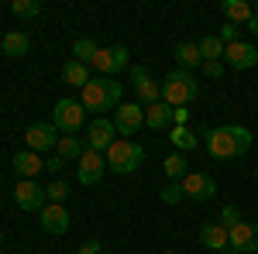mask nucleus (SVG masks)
Returning a JSON list of instances; mask_svg holds the SVG:
<instances>
[{
    "label": "nucleus",
    "mask_w": 258,
    "mask_h": 254,
    "mask_svg": "<svg viewBox=\"0 0 258 254\" xmlns=\"http://www.w3.org/2000/svg\"><path fill=\"white\" fill-rule=\"evenodd\" d=\"M255 18H258V7H255Z\"/></svg>",
    "instance_id": "obj_40"
},
{
    "label": "nucleus",
    "mask_w": 258,
    "mask_h": 254,
    "mask_svg": "<svg viewBox=\"0 0 258 254\" xmlns=\"http://www.w3.org/2000/svg\"><path fill=\"white\" fill-rule=\"evenodd\" d=\"M97 52H100V45H97L93 38H86V35L73 41V59H76V62H83V65H93Z\"/></svg>",
    "instance_id": "obj_26"
},
{
    "label": "nucleus",
    "mask_w": 258,
    "mask_h": 254,
    "mask_svg": "<svg viewBox=\"0 0 258 254\" xmlns=\"http://www.w3.org/2000/svg\"><path fill=\"white\" fill-rule=\"evenodd\" d=\"M200 97V82L193 72H186V69H172L169 76L162 79V103H169L172 110L176 107H186V103H193Z\"/></svg>",
    "instance_id": "obj_3"
},
{
    "label": "nucleus",
    "mask_w": 258,
    "mask_h": 254,
    "mask_svg": "<svg viewBox=\"0 0 258 254\" xmlns=\"http://www.w3.org/2000/svg\"><path fill=\"white\" fill-rule=\"evenodd\" d=\"M141 161H145V148H141L138 141L117 137V141L107 148V168L117 172V176H131V172H138Z\"/></svg>",
    "instance_id": "obj_4"
},
{
    "label": "nucleus",
    "mask_w": 258,
    "mask_h": 254,
    "mask_svg": "<svg viewBox=\"0 0 258 254\" xmlns=\"http://www.w3.org/2000/svg\"><path fill=\"white\" fill-rule=\"evenodd\" d=\"M11 14L14 18H38L41 0H11Z\"/></svg>",
    "instance_id": "obj_29"
},
{
    "label": "nucleus",
    "mask_w": 258,
    "mask_h": 254,
    "mask_svg": "<svg viewBox=\"0 0 258 254\" xmlns=\"http://www.w3.org/2000/svg\"><path fill=\"white\" fill-rule=\"evenodd\" d=\"M182 193H186V199H193V203H210L217 196V182H214V176H207V172H189V176L182 179Z\"/></svg>",
    "instance_id": "obj_13"
},
{
    "label": "nucleus",
    "mask_w": 258,
    "mask_h": 254,
    "mask_svg": "<svg viewBox=\"0 0 258 254\" xmlns=\"http://www.w3.org/2000/svg\"><path fill=\"white\" fill-rule=\"evenodd\" d=\"M0 244H4V230H0Z\"/></svg>",
    "instance_id": "obj_39"
},
{
    "label": "nucleus",
    "mask_w": 258,
    "mask_h": 254,
    "mask_svg": "<svg viewBox=\"0 0 258 254\" xmlns=\"http://www.w3.org/2000/svg\"><path fill=\"white\" fill-rule=\"evenodd\" d=\"M62 165H66V161H62L59 155H55V158H48V161H45V168H48V172H52V176H55V179H59V172H62Z\"/></svg>",
    "instance_id": "obj_35"
},
{
    "label": "nucleus",
    "mask_w": 258,
    "mask_h": 254,
    "mask_svg": "<svg viewBox=\"0 0 258 254\" xmlns=\"http://www.w3.org/2000/svg\"><path fill=\"white\" fill-rule=\"evenodd\" d=\"M200 244L210 247L214 254H224L231 247V244H227V230H224L220 223H203V227H200Z\"/></svg>",
    "instance_id": "obj_19"
},
{
    "label": "nucleus",
    "mask_w": 258,
    "mask_h": 254,
    "mask_svg": "<svg viewBox=\"0 0 258 254\" xmlns=\"http://www.w3.org/2000/svg\"><path fill=\"white\" fill-rule=\"evenodd\" d=\"M83 151H86V141H80L76 134H62L59 144H55V155H59L62 161H69V158H76V161H80Z\"/></svg>",
    "instance_id": "obj_24"
},
{
    "label": "nucleus",
    "mask_w": 258,
    "mask_h": 254,
    "mask_svg": "<svg viewBox=\"0 0 258 254\" xmlns=\"http://www.w3.org/2000/svg\"><path fill=\"white\" fill-rule=\"evenodd\" d=\"M86 148H93V151H103L107 155V148L117 141V127H114V120L107 117H93V124L86 127Z\"/></svg>",
    "instance_id": "obj_10"
},
{
    "label": "nucleus",
    "mask_w": 258,
    "mask_h": 254,
    "mask_svg": "<svg viewBox=\"0 0 258 254\" xmlns=\"http://www.w3.org/2000/svg\"><path fill=\"white\" fill-rule=\"evenodd\" d=\"M0 48H4V55H11V59H21V55H28V48H31V38L24 35V31H7L4 41H0Z\"/></svg>",
    "instance_id": "obj_22"
},
{
    "label": "nucleus",
    "mask_w": 258,
    "mask_h": 254,
    "mask_svg": "<svg viewBox=\"0 0 258 254\" xmlns=\"http://www.w3.org/2000/svg\"><path fill=\"white\" fill-rule=\"evenodd\" d=\"M227 244L234 254H255L258 251V223L251 220H241L238 227L227 230Z\"/></svg>",
    "instance_id": "obj_11"
},
{
    "label": "nucleus",
    "mask_w": 258,
    "mask_h": 254,
    "mask_svg": "<svg viewBox=\"0 0 258 254\" xmlns=\"http://www.w3.org/2000/svg\"><path fill=\"white\" fill-rule=\"evenodd\" d=\"M131 82H135V93H138V103L141 107H152V103H162V82L148 76L145 65H135L131 69Z\"/></svg>",
    "instance_id": "obj_15"
},
{
    "label": "nucleus",
    "mask_w": 258,
    "mask_h": 254,
    "mask_svg": "<svg viewBox=\"0 0 258 254\" xmlns=\"http://www.w3.org/2000/svg\"><path fill=\"white\" fill-rule=\"evenodd\" d=\"M127 62H131V52H127L124 45H110V48H100V52H97V59H93V69H97L103 79H110L114 72L127 69Z\"/></svg>",
    "instance_id": "obj_8"
},
{
    "label": "nucleus",
    "mask_w": 258,
    "mask_h": 254,
    "mask_svg": "<svg viewBox=\"0 0 258 254\" xmlns=\"http://www.w3.org/2000/svg\"><path fill=\"white\" fill-rule=\"evenodd\" d=\"M224 69L231 65V69H238V72H244V69H251V65H258V48L251 45V41H234V45H224Z\"/></svg>",
    "instance_id": "obj_12"
},
{
    "label": "nucleus",
    "mask_w": 258,
    "mask_h": 254,
    "mask_svg": "<svg viewBox=\"0 0 258 254\" xmlns=\"http://www.w3.org/2000/svg\"><path fill=\"white\" fill-rule=\"evenodd\" d=\"M162 168H165V176H169V182H182V179L189 176V161H186V155H169L165 161H162Z\"/></svg>",
    "instance_id": "obj_27"
},
{
    "label": "nucleus",
    "mask_w": 258,
    "mask_h": 254,
    "mask_svg": "<svg viewBox=\"0 0 258 254\" xmlns=\"http://www.w3.org/2000/svg\"><path fill=\"white\" fill-rule=\"evenodd\" d=\"M107 172V155L103 151H93V148H86L80 155V168H76V179H80V186H97L100 179Z\"/></svg>",
    "instance_id": "obj_7"
},
{
    "label": "nucleus",
    "mask_w": 258,
    "mask_h": 254,
    "mask_svg": "<svg viewBox=\"0 0 258 254\" xmlns=\"http://www.w3.org/2000/svg\"><path fill=\"white\" fill-rule=\"evenodd\" d=\"M172 120H176V110H172L169 103H152V107H145V124H148L152 131H169Z\"/></svg>",
    "instance_id": "obj_18"
},
{
    "label": "nucleus",
    "mask_w": 258,
    "mask_h": 254,
    "mask_svg": "<svg viewBox=\"0 0 258 254\" xmlns=\"http://www.w3.org/2000/svg\"><path fill=\"white\" fill-rule=\"evenodd\" d=\"M38 227L45 234H66V230L73 227V216H69V210H66L62 203H48L38 213Z\"/></svg>",
    "instance_id": "obj_16"
},
{
    "label": "nucleus",
    "mask_w": 258,
    "mask_h": 254,
    "mask_svg": "<svg viewBox=\"0 0 258 254\" xmlns=\"http://www.w3.org/2000/svg\"><path fill=\"white\" fill-rule=\"evenodd\" d=\"M59 131H55V124H31L28 131H24V144H28V151H35V155H41V151H52L55 144H59Z\"/></svg>",
    "instance_id": "obj_14"
},
{
    "label": "nucleus",
    "mask_w": 258,
    "mask_h": 254,
    "mask_svg": "<svg viewBox=\"0 0 258 254\" xmlns=\"http://www.w3.org/2000/svg\"><path fill=\"white\" fill-rule=\"evenodd\" d=\"M11 168H14L21 179H38V172L45 168V158L24 148V151H18V155L11 158Z\"/></svg>",
    "instance_id": "obj_17"
},
{
    "label": "nucleus",
    "mask_w": 258,
    "mask_h": 254,
    "mask_svg": "<svg viewBox=\"0 0 258 254\" xmlns=\"http://www.w3.org/2000/svg\"><path fill=\"white\" fill-rule=\"evenodd\" d=\"M62 79L69 82V86H76V90H83L86 82H90V65H83V62H76V59H69L66 65H62Z\"/></svg>",
    "instance_id": "obj_23"
},
{
    "label": "nucleus",
    "mask_w": 258,
    "mask_h": 254,
    "mask_svg": "<svg viewBox=\"0 0 258 254\" xmlns=\"http://www.w3.org/2000/svg\"><path fill=\"white\" fill-rule=\"evenodd\" d=\"M14 203H18L24 213H41L48 206L45 186H38V179H21L18 186H14Z\"/></svg>",
    "instance_id": "obj_6"
},
{
    "label": "nucleus",
    "mask_w": 258,
    "mask_h": 254,
    "mask_svg": "<svg viewBox=\"0 0 258 254\" xmlns=\"http://www.w3.org/2000/svg\"><path fill=\"white\" fill-rule=\"evenodd\" d=\"M203 76L207 79H220L224 76V62H203Z\"/></svg>",
    "instance_id": "obj_34"
},
{
    "label": "nucleus",
    "mask_w": 258,
    "mask_h": 254,
    "mask_svg": "<svg viewBox=\"0 0 258 254\" xmlns=\"http://www.w3.org/2000/svg\"><path fill=\"white\" fill-rule=\"evenodd\" d=\"M80 254H100V240H83Z\"/></svg>",
    "instance_id": "obj_36"
},
{
    "label": "nucleus",
    "mask_w": 258,
    "mask_h": 254,
    "mask_svg": "<svg viewBox=\"0 0 258 254\" xmlns=\"http://www.w3.org/2000/svg\"><path fill=\"white\" fill-rule=\"evenodd\" d=\"M238 223H241V210L234 206V203H227V206L220 210V227L231 230V227H238Z\"/></svg>",
    "instance_id": "obj_32"
},
{
    "label": "nucleus",
    "mask_w": 258,
    "mask_h": 254,
    "mask_svg": "<svg viewBox=\"0 0 258 254\" xmlns=\"http://www.w3.org/2000/svg\"><path fill=\"white\" fill-rule=\"evenodd\" d=\"M251 131L241 127V124H220L214 131L203 134V144H207V155L214 161H234V158L248 155L251 151Z\"/></svg>",
    "instance_id": "obj_1"
},
{
    "label": "nucleus",
    "mask_w": 258,
    "mask_h": 254,
    "mask_svg": "<svg viewBox=\"0 0 258 254\" xmlns=\"http://www.w3.org/2000/svg\"><path fill=\"white\" fill-rule=\"evenodd\" d=\"M244 28H248V31H251V35H255V38H258V18H251V21H248V24H244Z\"/></svg>",
    "instance_id": "obj_37"
},
{
    "label": "nucleus",
    "mask_w": 258,
    "mask_h": 254,
    "mask_svg": "<svg viewBox=\"0 0 258 254\" xmlns=\"http://www.w3.org/2000/svg\"><path fill=\"white\" fill-rule=\"evenodd\" d=\"M255 179H258V172H255Z\"/></svg>",
    "instance_id": "obj_41"
},
{
    "label": "nucleus",
    "mask_w": 258,
    "mask_h": 254,
    "mask_svg": "<svg viewBox=\"0 0 258 254\" xmlns=\"http://www.w3.org/2000/svg\"><path fill=\"white\" fill-rule=\"evenodd\" d=\"M83 120H86V107H83L80 100H59L55 107H52V124H55V131L59 134H80Z\"/></svg>",
    "instance_id": "obj_5"
},
{
    "label": "nucleus",
    "mask_w": 258,
    "mask_h": 254,
    "mask_svg": "<svg viewBox=\"0 0 258 254\" xmlns=\"http://www.w3.org/2000/svg\"><path fill=\"white\" fill-rule=\"evenodd\" d=\"M162 254H179V251H162Z\"/></svg>",
    "instance_id": "obj_38"
},
{
    "label": "nucleus",
    "mask_w": 258,
    "mask_h": 254,
    "mask_svg": "<svg viewBox=\"0 0 258 254\" xmlns=\"http://www.w3.org/2000/svg\"><path fill=\"white\" fill-rule=\"evenodd\" d=\"M169 141H172V148H179V155L200 144V141H197V134H193V131L186 127V124H176V127L169 131Z\"/></svg>",
    "instance_id": "obj_28"
},
{
    "label": "nucleus",
    "mask_w": 258,
    "mask_h": 254,
    "mask_svg": "<svg viewBox=\"0 0 258 254\" xmlns=\"http://www.w3.org/2000/svg\"><path fill=\"white\" fill-rule=\"evenodd\" d=\"M238 31H241L238 24H231V21H227V24L220 28V35H217V38L224 41V45H234V41H241V38H238Z\"/></svg>",
    "instance_id": "obj_33"
},
{
    "label": "nucleus",
    "mask_w": 258,
    "mask_h": 254,
    "mask_svg": "<svg viewBox=\"0 0 258 254\" xmlns=\"http://www.w3.org/2000/svg\"><path fill=\"white\" fill-rule=\"evenodd\" d=\"M200 65H203V59H200L197 41H179V45H176V69L193 72V69H200Z\"/></svg>",
    "instance_id": "obj_21"
},
{
    "label": "nucleus",
    "mask_w": 258,
    "mask_h": 254,
    "mask_svg": "<svg viewBox=\"0 0 258 254\" xmlns=\"http://www.w3.org/2000/svg\"><path fill=\"white\" fill-rule=\"evenodd\" d=\"M159 199L165 203V206H176V203H182V199H186V193H182V182H169V186L159 193Z\"/></svg>",
    "instance_id": "obj_31"
},
{
    "label": "nucleus",
    "mask_w": 258,
    "mask_h": 254,
    "mask_svg": "<svg viewBox=\"0 0 258 254\" xmlns=\"http://www.w3.org/2000/svg\"><path fill=\"white\" fill-rule=\"evenodd\" d=\"M114 127L120 137H135L145 127V107L141 103H120L114 110Z\"/></svg>",
    "instance_id": "obj_9"
},
{
    "label": "nucleus",
    "mask_w": 258,
    "mask_h": 254,
    "mask_svg": "<svg viewBox=\"0 0 258 254\" xmlns=\"http://www.w3.org/2000/svg\"><path fill=\"white\" fill-rule=\"evenodd\" d=\"M197 48H200V59L203 62H220L224 59V41H220L217 35H203V38L197 41Z\"/></svg>",
    "instance_id": "obj_25"
},
{
    "label": "nucleus",
    "mask_w": 258,
    "mask_h": 254,
    "mask_svg": "<svg viewBox=\"0 0 258 254\" xmlns=\"http://www.w3.org/2000/svg\"><path fill=\"white\" fill-rule=\"evenodd\" d=\"M45 196H48L52 203H66V199H69V182H62V179H52V182L45 186Z\"/></svg>",
    "instance_id": "obj_30"
},
{
    "label": "nucleus",
    "mask_w": 258,
    "mask_h": 254,
    "mask_svg": "<svg viewBox=\"0 0 258 254\" xmlns=\"http://www.w3.org/2000/svg\"><path fill=\"white\" fill-rule=\"evenodd\" d=\"M220 11H224V18L231 21V24H238V28L255 18V7L248 0H220Z\"/></svg>",
    "instance_id": "obj_20"
},
{
    "label": "nucleus",
    "mask_w": 258,
    "mask_h": 254,
    "mask_svg": "<svg viewBox=\"0 0 258 254\" xmlns=\"http://www.w3.org/2000/svg\"><path fill=\"white\" fill-rule=\"evenodd\" d=\"M80 103L86 110H93V114H103V110H117L120 107V82L114 79H90L86 86L80 90Z\"/></svg>",
    "instance_id": "obj_2"
}]
</instances>
